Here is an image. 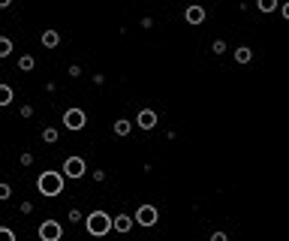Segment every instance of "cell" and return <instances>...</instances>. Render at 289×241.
Listing matches in <instances>:
<instances>
[{"mask_svg":"<svg viewBox=\"0 0 289 241\" xmlns=\"http://www.w3.org/2000/svg\"><path fill=\"white\" fill-rule=\"evenodd\" d=\"M36 187H39L42 196H61V193H64V175L48 169V172H42L36 178Z\"/></svg>","mask_w":289,"mask_h":241,"instance_id":"obj_1","label":"cell"},{"mask_svg":"<svg viewBox=\"0 0 289 241\" xmlns=\"http://www.w3.org/2000/svg\"><path fill=\"white\" fill-rule=\"evenodd\" d=\"M85 226H88V232L91 235H109L112 232V214H106V211H91L88 217H85Z\"/></svg>","mask_w":289,"mask_h":241,"instance_id":"obj_2","label":"cell"},{"mask_svg":"<svg viewBox=\"0 0 289 241\" xmlns=\"http://www.w3.org/2000/svg\"><path fill=\"white\" fill-rule=\"evenodd\" d=\"M157 220H160V211L154 205H139L133 214V223H139V226H157Z\"/></svg>","mask_w":289,"mask_h":241,"instance_id":"obj_3","label":"cell"},{"mask_svg":"<svg viewBox=\"0 0 289 241\" xmlns=\"http://www.w3.org/2000/svg\"><path fill=\"white\" fill-rule=\"evenodd\" d=\"M88 175V163L82 157H66L64 160V178H85Z\"/></svg>","mask_w":289,"mask_h":241,"instance_id":"obj_4","label":"cell"},{"mask_svg":"<svg viewBox=\"0 0 289 241\" xmlns=\"http://www.w3.org/2000/svg\"><path fill=\"white\" fill-rule=\"evenodd\" d=\"M85 124H88V115H85L82 109H66L64 112V127L66 130H85Z\"/></svg>","mask_w":289,"mask_h":241,"instance_id":"obj_5","label":"cell"},{"mask_svg":"<svg viewBox=\"0 0 289 241\" xmlns=\"http://www.w3.org/2000/svg\"><path fill=\"white\" fill-rule=\"evenodd\" d=\"M39 238L42 241H61L64 238V226H61L58 220H45V223H39Z\"/></svg>","mask_w":289,"mask_h":241,"instance_id":"obj_6","label":"cell"},{"mask_svg":"<svg viewBox=\"0 0 289 241\" xmlns=\"http://www.w3.org/2000/svg\"><path fill=\"white\" fill-rule=\"evenodd\" d=\"M136 124H139L142 130H154V127H157V112H151V109H142V112L136 115Z\"/></svg>","mask_w":289,"mask_h":241,"instance_id":"obj_7","label":"cell"},{"mask_svg":"<svg viewBox=\"0 0 289 241\" xmlns=\"http://www.w3.org/2000/svg\"><path fill=\"white\" fill-rule=\"evenodd\" d=\"M136 223H133V217L129 214H118V217H112V229L115 232H129Z\"/></svg>","mask_w":289,"mask_h":241,"instance_id":"obj_8","label":"cell"},{"mask_svg":"<svg viewBox=\"0 0 289 241\" xmlns=\"http://www.w3.org/2000/svg\"><path fill=\"white\" fill-rule=\"evenodd\" d=\"M39 42H42L45 48H58V45H61V34H58V31H42Z\"/></svg>","mask_w":289,"mask_h":241,"instance_id":"obj_9","label":"cell"},{"mask_svg":"<svg viewBox=\"0 0 289 241\" xmlns=\"http://www.w3.org/2000/svg\"><path fill=\"white\" fill-rule=\"evenodd\" d=\"M184 18H187L190 24H202V21H205V9H202V6H190V9L184 12Z\"/></svg>","mask_w":289,"mask_h":241,"instance_id":"obj_10","label":"cell"},{"mask_svg":"<svg viewBox=\"0 0 289 241\" xmlns=\"http://www.w3.org/2000/svg\"><path fill=\"white\" fill-rule=\"evenodd\" d=\"M112 130H115V136H129V130H133V124L121 118V121H115V124H112Z\"/></svg>","mask_w":289,"mask_h":241,"instance_id":"obj_11","label":"cell"},{"mask_svg":"<svg viewBox=\"0 0 289 241\" xmlns=\"http://www.w3.org/2000/svg\"><path fill=\"white\" fill-rule=\"evenodd\" d=\"M235 61H238V64H250V61H253V51H250L247 45H241V48H235Z\"/></svg>","mask_w":289,"mask_h":241,"instance_id":"obj_12","label":"cell"},{"mask_svg":"<svg viewBox=\"0 0 289 241\" xmlns=\"http://www.w3.org/2000/svg\"><path fill=\"white\" fill-rule=\"evenodd\" d=\"M12 97H15L12 88H9V85H0V105H9L12 103Z\"/></svg>","mask_w":289,"mask_h":241,"instance_id":"obj_13","label":"cell"},{"mask_svg":"<svg viewBox=\"0 0 289 241\" xmlns=\"http://www.w3.org/2000/svg\"><path fill=\"white\" fill-rule=\"evenodd\" d=\"M9 55H12V39L0 36V58H9Z\"/></svg>","mask_w":289,"mask_h":241,"instance_id":"obj_14","label":"cell"},{"mask_svg":"<svg viewBox=\"0 0 289 241\" xmlns=\"http://www.w3.org/2000/svg\"><path fill=\"white\" fill-rule=\"evenodd\" d=\"M33 67H36V61H33L31 55H24V58H18V69H21V72H31Z\"/></svg>","mask_w":289,"mask_h":241,"instance_id":"obj_15","label":"cell"},{"mask_svg":"<svg viewBox=\"0 0 289 241\" xmlns=\"http://www.w3.org/2000/svg\"><path fill=\"white\" fill-rule=\"evenodd\" d=\"M58 136H61V133H58L55 127H45V130H42V142H48V145H51V142H58Z\"/></svg>","mask_w":289,"mask_h":241,"instance_id":"obj_16","label":"cell"},{"mask_svg":"<svg viewBox=\"0 0 289 241\" xmlns=\"http://www.w3.org/2000/svg\"><path fill=\"white\" fill-rule=\"evenodd\" d=\"M9 196H12V187H9L6 181H0V202H6Z\"/></svg>","mask_w":289,"mask_h":241,"instance_id":"obj_17","label":"cell"},{"mask_svg":"<svg viewBox=\"0 0 289 241\" xmlns=\"http://www.w3.org/2000/svg\"><path fill=\"white\" fill-rule=\"evenodd\" d=\"M256 6H259V12H271V9H277V3H274V0H259Z\"/></svg>","mask_w":289,"mask_h":241,"instance_id":"obj_18","label":"cell"},{"mask_svg":"<svg viewBox=\"0 0 289 241\" xmlns=\"http://www.w3.org/2000/svg\"><path fill=\"white\" fill-rule=\"evenodd\" d=\"M0 241H15V232L9 226H0Z\"/></svg>","mask_w":289,"mask_h":241,"instance_id":"obj_19","label":"cell"},{"mask_svg":"<svg viewBox=\"0 0 289 241\" xmlns=\"http://www.w3.org/2000/svg\"><path fill=\"white\" fill-rule=\"evenodd\" d=\"M18 163H21V166H31V163H33V154H28V151H24V154L18 157Z\"/></svg>","mask_w":289,"mask_h":241,"instance_id":"obj_20","label":"cell"},{"mask_svg":"<svg viewBox=\"0 0 289 241\" xmlns=\"http://www.w3.org/2000/svg\"><path fill=\"white\" fill-rule=\"evenodd\" d=\"M69 220H72V223L82 220V211H78V208H69Z\"/></svg>","mask_w":289,"mask_h":241,"instance_id":"obj_21","label":"cell"},{"mask_svg":"<svg viewBox=\"0 0 289 241\" xmlns=\"http://www.w3.org/2000/svg\"><path fill=\"white\" fill-rule=\"evenodd\" d=\"M18 211H21V214H31V211H33V202H21V205H18Z\"/></svg>","mask_w":289,"mask_h":241,"instance_id":"obj_22","label":"cell"},{"mask_svg":"<svg viewBox=\"0 0 289 241\" xmlns=\"http://www.w3.org/2000/svg\"><path fill=\"white\" fill-rule=\"evenodd\" d=\"M214 51H217V55H223V51H226V42H223V39H217V42H214Z\"/></svg>","mask_w":289,"mask_h":241,"instance_id":"obj_23","label":"cell"},{"mask_svg":"<svg viewBox=\"0 0 289 241\" xmlns=\"http://www.w3.org/2000/svg\"><path fill=\"white\" fill-rule=\"evenodd\" d=\"M21 118H33V105H21Z\"/></svg>","mask_w":289,"mask_h":241,"instance_id":"obj_24","label":"cell"},{"mask_svg":"<svg viewBox=\"0 0 289 241\" xmlns=\"http://www.w3.org/2000/svg\"><path fill=\"white\" fill-rule=\"evenodd\" d=\"M211 241H229V238H226V232H214V235H211Z\"/></svg>","mask_w":289,"mask_h":241,"instance_id":"obj_25","label":"cell"}]
</instances>
